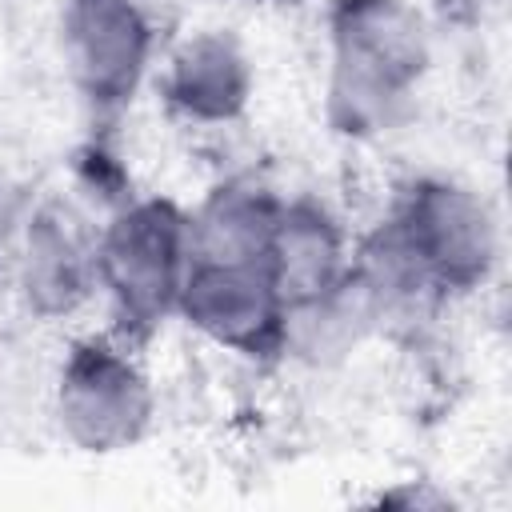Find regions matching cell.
Listing matches in <instances>:
<instances>
[{
    "mask_svg": "<svg viewBox=\"0 0 512 512\" xmlns=\"http://www.w3.org/2000/svg\"><path fill=\"white\" fill-rule=\"evenodd\" d=\"M432 64L424 16L408 0L328 4V120L344 136L388 132Z\"/></svg>",
    "mask_w": 512,
    "mask_h": 512,
    "instance_id": "1",
    "label": "cell"
},
{
    "mask_svg": "<svg viewBox=\"0 0 512 512\" xmlns=\"http://www.w3.org/2000/svg\"><path fill=\"white\" fill-rule=\"evenodd\" d=\"M188 268V212L164 196L120 204L96 232V288H104L128 340L176 316Z\"/></svg>",
    "mask_w": 512,
    "mask_h": 512,
    "instance_id": "2",
    "label": "cell"
},
{
    "mask_svg": "<svg viewBox=\"0 0 512 512\" xmlns=\"http://www.w3.org/2000/svg\"><path fill=\"white\" fill-rule=\"evenodd\" d=\"M52 408L72 448L112 456L144 440L152 428L156 392L124 340L88 336L64 356Z\"/></svg>",
    "mask_w": 512,
    "mask_h": 512,
    "instance_id": "3",
    "label": "cell"
},
{
    "mask_svg": "<svg viewBox=\"0 0 512 512\" xmlns=\"http://www.w3.org/2000/svg\"><path fill=\"white\" fill-rule=\"evenodd\" d=\"M436 296L480 288L500 260V224L488 200L444 176H428L404 188L388 216Z\"/></svg>",
    "mask_w": 512,
    "mask_h": 512,
    "instance_id": "4",
    "label": "cell"
},
{
    "mask_svg": "<svg viewBox=\"0 0 512 512\" xmlns=\"http://www.w3.org/2000/svg\"><path fill=\"white\" fill-rule=\"evenodd\" d=\"M160 20L144 0H64L60 40L76 92L96 112L132 104L156 52Z\"/></svg>",
    "mask_w": 512,
    "mask_h": 512,
    "instance_id": "5",
    "label": "cell"
},
{
    "mask_svg": "<svg viewBox=\"0 0 512 512\" xmlns=\"http://www.w3.org/2000/svg\"><path fill=\"white\" fill-rule=\"evenodd\" d=\"M176 316L224 352L272 360L284 352L288 308L264 264H204L192 260Z\"/></svg>",
    "mask_w": 512,
    "mask_h": 512,
    "instance_id": "6",
    "label": "cell"
},
{
    "mask_svg": "<svg viewBox=\"0 0 512 512\" xmlns=\"http://www.w3.org/2000/svg\"><path fill=\"white\" fill-rule=\"evenodd\" d=\"M160 92L188 124H232L252 100V60L232 32L200 28L168 52Z\"/></svg>",
    "mask_w": 512,
    "mask_h": 512,
    "instance_id": "7",
    "label": "cell"
},
{
    "mask_svg": "<svg viewBox=\"0 0 512 512\" xmlns=\"http://www.w3.org/2000/svg\"><path fill=\"white\" fill-rule=\"evenodd\" d=\"M352 268V248L344 224L320 200H284L268 236L264 272L276 284L284 308L312 304L344 284Z\"/></svg>",
    "mask_w": 512,
    "mask_h": 512,
    "instance_id": "8",
    "label": "cell"
},
{
    "mask_svg": "<svg viewBox=\"0 0 512 512\" xmlns=\"http://www.w3.org/2000/svg\"><path fill=\"white\" fill-rule=\"evenodd\" d=\"M96 288V236L64 208H40L20 244V292L36 316H68Z\"/></svg>",
    "mask_w": 512,
    "mask_h": 512,
    "instance_id": "9",
    "label": "cell"
},
{
    "mask_svg": "<svg viewBox=\"0 0 512 512\" xmlns=\"http://www.w3.org/2000/svg\"><path fill=\"white\" fill-rule=\"evenodd\" d=\"M280 196L260 180L232 176L216 184L196 212H188L192 260L204 264H264Z\"/></svg>",
    "mask_w": 512,
    "mask_h": 512,
    "instance_id": "10",
    "label": "cell"
},
{
    "mask_svg": "<svg viewBox=\"0 0 512 512\" xmlns=\"http://www.w3.org/2000/svg\"><path fill=\"white\" fill-rule=\"evenodd\" d=\"M444 4H452V8H476V4H484V0H444Z\"/></svg>",
    "mask_w": 512,
    "mask_h": 512,
    "instance_id": "11",
    "label": "cell"
}]
</instances>
